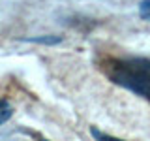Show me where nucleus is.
Segmentation results:
<instances>
[{"label":"nucleus","mask_w":150,"mask_h":141,"mask_svg":"<svg viewBox=\"0 0 150 141\" xmlns=\"http://www.w3.org/2000/svg\"><path fill=\"white\" fill-rule=\"evenodd\" d=\"M107 75L112 83L150 98V60L148 58H120L111 60Z\"/></svg>","instance_id":"nucleus-1"},{"label":"nucleus","mask_w":150,"mask_h":141,"mask_svg":"<svg viewBox=\"0 0 150 141\" xmlns=\"http://www.w3.org/2000/svg\"><path fill=\"white\" fill-rule=\"evenodd\" d=\"M11 115H13L11 103H9L8 100H4V98H0V124L8 122L9 119H11Z\"/></svg>","instance_id":"nucleus-2"},{"label":"nucleus","mask_w":150,"mask_h":141,"mask_svg":"<svg viewBox=\"0 0 150 141\" xmlns=\"http://www.w3.org/2000/svg\"><path fill=\"white\" fill-rule=\"evenodd\" d=\"M92 135L96 137L98 141H124V139H118V137H115V135H109V134H103V132L100 130H96V128H92Z\"/></svg>","instance_id":"nucleus-3"},{"label":"nucleus","mask_w":150,"mask_h":141,"mask_svg":"<svg viewBox=\"0 0 150 141\" xmlns=\"http://www.w3.org/2000/svg\"><path fill=\"white\" fill-rule=\"evenodd\" d=\"M141 13H143V17H150V0H144L141 4Z\"/></svg>","instance_id":"nucleus-4"},{"label":"nucleus","mask_w":150,"mask_h":141,"mask_svg":"<svg viewBox=\"0 0 150 141\" xmlns=\"http://www.w3.org/2000/svg\"><path fill=\"white\" fill-rule=\"evenodd\" d=\"M40 141H47V139H40Z\"/></svg>","instance_id":"nucleus-5"}]
</instances>
